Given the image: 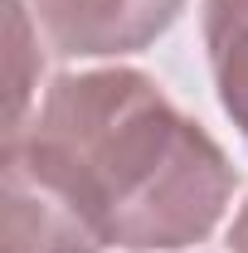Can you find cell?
Listing matches in <instances>:
<instances>
[{"label": "cell", "mask_w": 248, "mask_h": 253, "mask_svg": "<svg viewBox=\"0 0 248 253\" xmlns=\"http://www.w3.org/2000/svg\"><path fill=\"white\" fill-rule=\"evenodd\" d=\"M5 88H10V107H5V136H15L25 117H30L34 88L44 73V54H39V25L25 0H5Z\"/></svg>", "instance_id": "cell-5"}, {"label": "cell", "mask_w": 248, "mask_h": 253, "mask_svg": "<svg viewBox=\"0 0 248 253\" xmlns=\"http://www.w3.org/2000/svg\"><path fill=\"white\" fill-rule=\"evenodd\" d=\"M200 30L219 107L248 146V0H205Z\"/></svg>", "instance_id": "cell-4"}, {"label": "cell", "mask_w": 248, "mask_h": 253, "mask_svg": "<svg viewBox=\"0 0 248 253\" xmlns=\"http://www.w3.org/2000/svg\"><path fill=\"white\" fill-rule=\"evenodd\" d=\"M59 59H122L151 49L185 15V0H30Z\"/></svg>", "instance_id": "cell-3"}, {"label": "cell", "mask_w": 248, "mask_h": 253, "mask_svg": "<svg viewBox=\"0 0 248 253\" xmlns=\"http://www.w3.org/2000/svg\"><path fill=\"white\" fill-rule=\"evenodd\" d=\"M229 249H234V253H248V200L239 205V214H234V229H229Z\"/></svg>", "instance_id": "cell-6"}, {"label": "cell", "mask_w": 248, "mask_h": 253, "mask_svg": "<svg viewBox=\"0 0 248 253\" xmlns=\"http://www.w3.org/2000/svg\"><path fill=\"white\" fill-rule=\"evenodd\" d=\"M112 249L83 195L25 136L0 151V253H102Z\"/></svg>", "instance_id": "cell-2"}, {"label": "cell", "mask_w": 248, "mask_h": 253, "mask_svg": "<svg viewBox=\"0 0 248 253\" xmlns=\"http://www.w3.org/2000/svg\"><path fill=\"white\" fill-rule=\"evenodd\" d=\"M15 136L83 195L107 244L131 253L205 244L239 185L224 146L141 68L59 73Z\"/></svg>", "instance_id": "cell-1"}]
</instances>
